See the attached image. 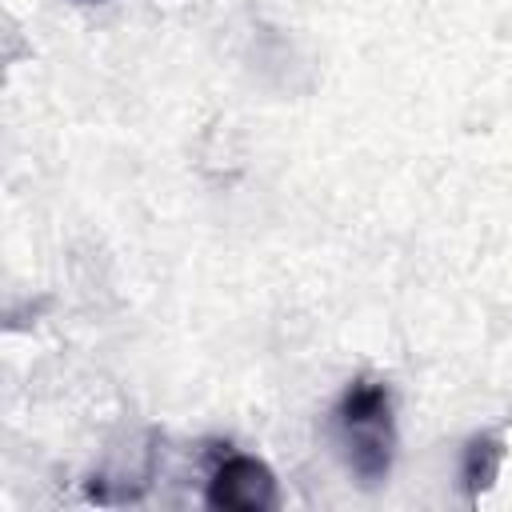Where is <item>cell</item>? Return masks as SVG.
<instances>
[{
	"label": "cell",
	"mask_w": 512,
	"mask_h": 512,
	"mask_svg": "<svg viewBox=\"0 0 512 512\" xmlns=\"http://www.w3.org/2000/svg\"><path fill=\"white\" fill-rule=\"evenodd\" d=\"M340 448L348 456V468L360 476V484H380L392 472L396 456V420H392V392L380 380H352L332 412Z\"/></svg>",
	"instance_id": "cell-1"
},
{
	"label": "cell",
	"mask_w": 512,
	"mask_h": 512,
	"mask_svg": "<svg viewBox=\"0 0 512 512\" xmlns=\"http://www.w3.org/2000/svg\"><path fill=\"white\" fill-rule=\"evenodd\" d=\"M204 500H208V508H228V512H268L280 504V492H276V476L264 460L228 452L212 468Z\"/></svg>",
	"instance_id": "cell-2"
},
{
	"label": "cell",
	"mask_w": 512,
	"mask_h": 512,
	"mask_svg": "<svg viewBox=\"0 0 512 512\" xmlns=\"http://www.w3.org/2000/svg\"><path fill=\"white\" fill-rule=\"evenodd\" d=\"M500 464H504V440L500 436H472L468 440L464 464H460V480H464L468 500H476L480 492L492 488V480L500 476Z\"/></svg>",
	"instance_id": "cell-3"
}]
</instances>
